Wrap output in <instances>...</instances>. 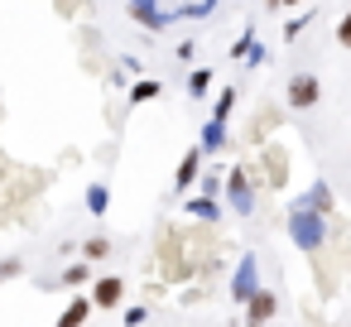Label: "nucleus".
<instances>
[{
	"mask_svg": "<svg viewBox=\"0 0 351 327\" xmlns=\"http://www.w3.org/2000/svg\"><path fill=\"white\" fill-rule=\"evenodd\" d=\"M289 5H293V0H289Z\"/></svg>",
	"mask_w": 351,
	"mask_h": 327,
	"instance_id": "423d86ee",
	"label": "nucleus"
},
{
	"mask_svg": "<svg viewBox=\"0 0 351 327\" xmlns=\"http://www.w3.org/2000/svg\"><path fill=\"white\" fill-rule=\"evenodd\" d=\"M317 101H322V82H317L313 73H303V77L289 82V106H293V111H308V106H317Z\"/></svg>",
	"mask_w": 351,
	"mask_h": 327,
	"instance_id": "f257e3e1",
	"label": "nucleus"
},
{
	"mask_svg": "<svg viewBox=\"0 0 351 327\" xmlns=\"http://www.w3.org/2000/svg\"><path fill=\"white\" fill-rule=\"evenodd\" d=\"M337 44H341V49H351V10H346V15H341V25H337Z\"/></svg>",
	"mask_w": 351,
	"mask_h": 327,
	"instance_id": "20e7f679",
	"label": "nucleus"
},
{
	"mask_svg": "<svg viewBox=\"0 0 351 327\" xmlns=\"http://www.w3.org/2000/svg\"><path fill=\"white\" fill-rule=\"evenodd\" d=\"M269 313H274V298L260 293V298H255V317H269Z\"/></svg>",
	"mask_w": 351,
	"mask_h": 327,
	"instance_id": "39448f33",
	"label": "nucleus"
},
{
	"mask_svg": "<svg viewBox=\"0 0 351 327\" xmlns=\"http://www.w3.org/2000/svg\"><path fill=\"white\" fill-rule=\"evenodd\" d=\"M116 298H121V279H101V284H97V303H101V308H111Z\"/></svg>",
	"mask_w": 351,
	"mask_h": 327,
	"instance_id": "f03ea898",
	"label": "nucleus"
},
{
	"mask_svg": "<svg viewBox=\"0 0 351 327\" xmlns=\"http://www.w3.org/2000/svg\"><path fill=\"white\" fill-rule=\"evenodd\" d=\"M82 317H87V303H73V308H68V313H63V327H77V322H82Z\"/></svg>",
	"mask_w": 351,
	"mask_h": 327,
	"instance_id": "7ed1b4c3",
	"label": "nucleus"
}]
</instances>
